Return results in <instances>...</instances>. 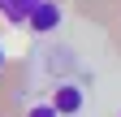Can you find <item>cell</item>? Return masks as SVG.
I'll return each instance as SVG.
<instances>
[{
    "label": "cell",
    "mask_w": 121,
    "mask_h": 117,
    "mask_svg": "<svg viewBox=\"0 0 121 117\" xmlns=\"http://www.w3.org/2000/svg\"><path fill=\"white\" fill-rule=\"evenodd\" d=\"M60 18H65V13H60V4H52V0H39V4L26 13V26H30L35 35H52L56 26H60Z\"/></svg>",
    "instance_id": "6da1fadb"
},
{
    "label": "cell",
    "mask_w": 121,
    "mask_h": 117,
    "mask_svg": "<svg viewBox=\"0 0 121 117\" xmlns=\"http://www.w3.org/2000/svg\"><path fill=\"white\" fill-rule=\"evenodd\" d=\"M39 0H0V13H4V22H26V13Z\"/></svg>",
    "instance_id": "3957f363"
},
{
    "label": "cell",
    "mask_w": 121,
    "mask_h": 117,
    "mask_svg": "<svg viewBox=\"0 0 121 117\" xmlns=\"http://www.w3.org/2000/svg\"><path fill=\"white\" fill-rule=\"evenodd\" d=\"M82 104H86V95H82V87H73V82H60L56 95H52V108H56L60 117H78Z\"/></svg>",
    "instance_id": "7a4b0ae2"
},
{
    "label": "cell",
    "mask_w": 121,
    "mask_h": 117,
    "mask_svg": "<svg viewBox=\"0 0 121 117\" xmlns=\"http://www.w3.org/2000/svg\"><path fill=\"white\" fill-rule=\"evenodd\" d=\"M26 117H60V113L52 108V100H48V104H30V108H26Z\"/></svg>",
    "instance_id": "277c9868"
},
{
    "label": "cell",
    "mask_w": 121,
    "mask_h": 117,
    "mask_svg": "<svg viewBox=\"0 0 121 117\" xmlns=\"http://www.w3.org/2000/svg\"><path fill=\"white\" fill-rule=\"evenodd\" d=\"M0 69H4V43H0Z\"/></svg>",
    "instance_id": "5b68a950"
}]
</instances>
